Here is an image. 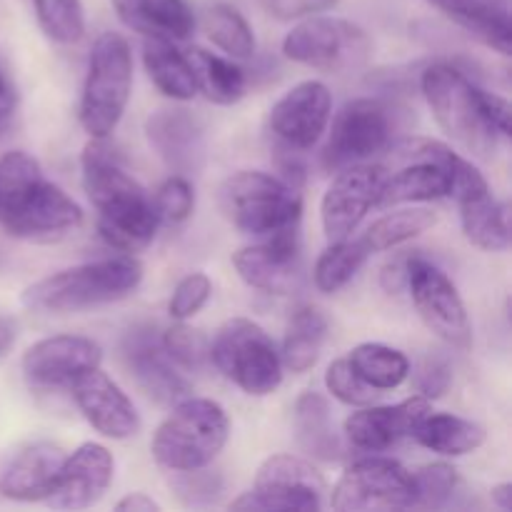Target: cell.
I'll return each mask as SVG.
<instances>
[{
	"instance_id": "1",
	"label": "cell",
	"mask_w": 512,
	"mask_h": 512,
	"mask_svg": "<svg viewBox=\"0 0 512 512\" xmlns=\"http://www.w3.org/2000/svg\"><path fill=\"white\" fill-rule=\"evenodd\" d=\"M83 188L98 210V233L120 253H138L153 243L160 228L153 198L125 170L108 138H90L83 150Z\"/></svg>"
},
{
	"instance_id": "2",
	"label": "cell",
	"mask_w": 512,
	"mask_h": 512,
	"mask_svg": "<svg viewBox=\"0 0 512 512\" xmlns=\"http://www.w3.org/2000/svg\"><path fill=\"white\" fill-rule=\"evenodd\" d=\"M140 280L143 263L133 255H115L38 280L23 293V305L35 313H80L128 298L138 290Z\"/></svg>"
},
{
	"instance_id": "3",
	"label": "cell",
	"mask_w": 512,
	"mask_h": 512,
	"mask_svg": "<svg viewBox=\"0 0 512 512\" xmlns=\"http://www.w3.org/2000/svg\"><path fill=\"white\" fill-rule=\"evenodd\" d=\"M420 90L450 140L475 158H493L500 138L485 113L483 88L450 63H433L420 73Z\"/></svg>"
},
{
	"instance_id": "4",
	"label": "cell",
	"mask_w": 512,
	"mask_h": 512,
	"mask_svg": "<svg viewBox=\"0 0 512 512\" xmlns=\"http://www.w3.org/2000/svg\"><path fill=\"white\" fill-rule=\"evenodd\" d=\"M230 438L228 413L220 403L193 398L175 403L150 443L155 463L170 473L205 468L223 453Z\"/></svg>"
},
{
	"instance_id": "5",
	"label": "cell",
	"mask_w": 512,
	"mask_h": 512,
	"mask_svg": "<svg viewBox=\"0 0 512 512\" xmlns=\"http://www.w3.org/2000/svg\"><path fill=\"white\" fill-rule=\"evenodd\" d=\"M133 93V53L120 33L98 35L88 55L78 118L90 138H110Z\"/></svg>"
},
{
	"instance_id": "6",
	"label": "cell",
	"mask_w": 512,
	"mask_h": 512,
	"mask_svg": "<svg viewBox=\"0 0 512 512\" xmlns=\"http://www.w3.org/2000/svg\"><path fill=\"white\" fill-rule=\"evenodd\" d=\"M220 210L230 225L253 238L300 225L303 198L298 188L263 170H240L220 185Z\"/></svg>"
},
{
	"instance_id": "7",
	"label": "cell",
	"mask_w": 512,
	"mask_h": 512,
	"mask_svg": "<svg viewBox=\"0 0 512 512\" xmlns=\"http://www.w3.org/2000/svg\"><path fill=\"white\" fill-rule=\"evenodd\" d=\"M210 363L225 380L253 398L275 393L283 383V360L273 338L248 318H233L215 333Z\"/></svg>"
},
{
	"instance_id": "8",
	"label": "cell",
	"mask_w": 512,
	"mask_h": 512,
	"mask_svg": "<svg viewBox=\"0 0 512 512\" xmlns=\"http://www.w3.org/2000/svg\"><path fill=\"white\" fill-rule=\"evenodd\" d=\"M393 153V160L400 165L393 170L385 168L378 205L430 203L448 198L458 163V153H453V148L438 140L413 138L400 143Z\"/></svg>"
},
{
	"instance_id": "9",
	"label": "cell",
	"mask_w": 512,
	"mask_h": 512,
	"mask_svg": "<svg viewBox=\"0 0 512 512\" xmlns=\"http://www.w3.org/2000/svg\"><path fill=\"white\" fill-rule=\"evenodd\" d=\"M395 130V113L380 98L348 100L335 113L333 128L328 133L320 165L328 173L368 163L373 155L383 153L390 145Z\"/></svg>"
},
{
	"instance_id": "10",
	"label": "cell",
	"mask_w": 512,
	"mask_h": 512,
	"mask_svg": "<svg viewBox=\"0 0 512 512\" xmlns=\"http://www.w3.org/2000/svg\"><path fill=\"white\" fill-rule=\"evenodd\" d=\"M325 480L313 463L298 455H270L255 475L250 493L230 503L233 510L315 512L323 508Z\"/></svg>"
},
{
	"instance_id": "11",
	"label": "cell",
	"mask_w": 512,
	"mask_h": 512,
	"mask_svg": "<svg viewBox=\"0 0 512 512\" xmlns=\"http://www.w3.org/2000/svg\"><path fill=\"white\" fill-rule=\"evenodd\" d=\"M285 58L328 73L358 68L370 55V38L360 25L328 15L303 18L283 40Z\"/></svg>"
},
{
	"instance_id": "12",
	"label": "cell",
	"mask_w": 512,
	"mask_h": 512,
	"mask_svg": "<svg viewBox=\"0 0 512 512\" xmlns=\"http://www.w3.org/2000/svg\"><path fill=\"white\" fill-rule=\"evenodd\" d=\"M330 505L338 512L415 508L413 473L380 453L360 458L340 475Z\"/></svg>"
},
{
	"instance_id": "13",
	"label": "cell",
	"mask_w": 512,
	"mask_h": 512,
	"mask_svg": "<svg viewBox=\"0 0 512 512\" xmlns=\"http://www.w3.org/2000/svg\"><path fill=\"white\" fill-rule=\"evenodd\" d=\"M83 225L80 205L55 183L38 175L0 210V228L20 240H50Z\"/></svg>"
},
{
	"instance_id": "14",
	"label": "cell",
	"mask_w": 512,
	"mask_h": 512,
	"mask_svg": "<svg viewBox=\"0 0 512 512\" xmlns=\"http://www.w3.org/2000/svg\"><path fill=\"white\" fill-rule=\"evenodd\" d=\"M420 320L428 325L430 333L438 335L450 348L468 350L473 345V325L468 308L460 298L453 280L423 253H415L410 260L408 288Z\"/></svg>"
},
{
	"instance_id": "15",
	"label": "cell",
	"mask_w": 512,
	"mask_h": 512,
	"mask_svg": "<svg viewBox=\"0 0 512 512\" xmlns=\"http://www.w3.org/2000/svg\"><path fill=\"white\" fill-rule=\"evenodd\" d=\"M450 195L458 203L465 238L475 248L485 250V253H505L510 248L508 205L495 198L485 175L460 155L455 163Z\"/></svg>"
},
{
	"instance_id": "16",
	"label": "cell",
	"mask_w": 512,
	"mask_h": 512,
	"mask_svg": "<svg viewBox=\"0 0 512 512\" xmlns=\"http://www.w3.org/2000/svg\"><path fill=\"white\" fill-rule=\"evenodd\" d=\"M330 118H333V93L328 85L323 80H303L270 108L268 125L280 148L305 153L328 133Z\"/></svg>"
},
{
	"instance_id": "17",
	"label": "cell",
	"mask_w": 512,
	"mask_h": 512,
	"mask_svg": "<svg viewBox=\"0 0 512 512\" xmlns=\"http://www.w3.org/2000/svg\"><path fill=\"white\" fill-rule=\"evenodd\" d=\"M385 165L358 163L338 170L320 203V223L328 243L353 238L365 215L378 208Z\"/></svg>"
},
{
	"instance_id": "18",
	"label": "cell",
	"mask_w": 512,
	"mask_h": 512,
	"mask_svg": "<svg viewBox=\"0 0 512 512\" xmlns=\"http://www.w3.org/2000/svg\"><path fill=\"white\" fill-rule=\"evenodd\" d=\"M103 350L85 335H50L23 353V378L35 390L70 388L88 370L100 368Z\"/></svg>"
},
{
	"instance_id": "19",
	"label": "cell",
	"mask_w": 512,
	"mask_h": 512,
	"mask_svg": "<svg viewBox=\"0 0 512 512\" xmlns=\"http://www.w3.org/2000/svg\"><path fill=\"white\" fill-rule=\"evenodd\" d=\"M245 285L268 295H288L300 280V225L278 230L233 255Z\"/></svg>"
},
{
	"instance_id": "20",
	"label": "cell",
	"mask_w": 512,
	"mask_h": 512,
	"mask_svg": "<svg viewBox=\"0 0 512 512\" xmlns=\"http://www.w3.org/2000/svg\"><path fill=\"white\" fill-rule=\"evenodd\" d=\"M125 368L130 370L138 388L153 403L173 408L190 395V383L178 373V365L165 355L160 338L150 325H135L120 343Z\"/></svg>"
},
{
	"instance_id": "21",
	"label": "cell",
	"mask_w": 512,
	"mask_h": 512,
	"mask_svg": "<svg viewBox=\"0 0 512 512\" xmlns=\"http://www.w3.org/2000/svg\"><path fill=\"white\" fill-rule=\"evenodd\" d=\"M113 475V453L100 443H83L78 450L65 455L58 478L43 503L55 510L93 508L113 485Z\"/></svg>"
},
{
	"instance_id": "22",
	"label": "cell",
	"mask_w": 512,
	"mask_h": 512,
	"mask_svg": "<svg viewBox=\"0 0 512 512\" xmlns=\"http://www.w3.org/2000/svg\"><path fill=\"white\" fill-rule=\"evenodd\" d=\"M68 390L73 393L80 415L103 438L128 440L140 433V415L135 410L133 400L100 368L80 375Z\"/></svg>"
},
{
	"instance_id": "23",
	"label": "cell",
	"mask_w": 512,
	"mask_h": 512,
	"mask_svg": "<svg viewBox=\"0 0 512 512\" xmlns=\"http://www.w3.org/2000/svg\"><path fill=\"white\" fill-rule=\"evenodd\" d=\"M430 410L433 403L420 395L398 405H365L345 420V438L360 453H388L405 438H413V430Z\"/></svg>"
},
{
	"instance_id": "24",
	"label": "cell",
	"mask_w": 512,
	"mask_h": 512,
	"mask_svg": "<svg viewBox=\"0 0 512 512\" xmlns=\"http://www.w3.org/2000/svg\"><path fill=\"white\" fill-rule=\"evenodd\" d=\"M145 138L175 175L198 173L205 163V128L188 110H158L145 120Z\"/></svg>"
},
{
	"instance_id": "25",
	"label": "cell",
	"mask_w": 512,
	"mask_h": 512,
	"mask_svg": "<svg viewBox=\"0 0 512 512\" xmlns=\"http://www.w3.org/2000/svg\"><path fill=\"white\" fill-rule=\"evenodd\" d=\"M60 445L40 440L20 450L0 473V498L13 503H40L48 498L65 460Z\"/></svg>"
},
{
	"instance_id": "26",
	"label": "cell",
	"mask_w": 512,
	"mask_h": 512,
	"mask_svg": "<svg viewBox=\"0 0 512 512\" xmlns=\"http://www.w3.org/2000/svg\"><path fill=\"white\" fill-rule=\"evenodd\" d=\"M125 28L143 38L188 40L195 30V15L188 0H110Z\"/></svg>"
},
{
	"instance_id": "27",
	"label": "cell",
	"mask_w": 512,
	"mask_h": 512,
	"mask_svg": "<svg viewBox=\"0 0 512 512\" xmlns=\"http://www.w3.org/2000/svg\"><path fill=\"white\" fill-rule=\"evenodd\" d=\"M453 20L458 28L493 48L495 53H512V15L508 0H425Z\"/></svg>"
},
{
	"instance_id": "28",
	"label": "cell",
	"mask_w": 512,
	"mask_h": 512,
	"mask_svg": "<svg viewBox=\"0 0 512 512\" xmlns=\"http://www.w3.org/2000/svg\"><path fill=\"white\" fill-rule=\"evenodd\" d=\"M293 430L300 450L310 455V458L333 463L343 453L340 435L335 433L333 410H330L328 398L323 393L308 390V393H303L295 400Z\"/></svg>"
},
{
	"instance_id": "29",
	"label": "cell",
	"mask_w": 512,
	"mask_h": 512,
	"mask_svg": "<svg viewBox=\"0 0 512 512\" xmlns=\"http://www.w3.org/2000/svg\"><path fill=\"white\" fill-rule=\"evenodd\" d=\"M413 440L443 458H463V455L475 453L485 443V428L475 420L460 418V415L430 410L413 430Z\"/></svg>"
},
{
	"instance_id": "30",
	"label": "cell",
	"mask_w": 512,
	"mask_h": 512,
	"mask_svg": "<svg viewBox=\"0 0 512 512\" xmlns=\"http://www.w3.org/2000/svg\"><path fill=\"white\" fill-rule=\"evenodd\" d=\"M143 65L148 78L153 80V85L165 98L185 103V100H193L198 95L188 55L175 48V43H170V40L145 38Z\"/></svg>"
},
{
	"instance_id": "31",
	"label": "cell",
	"mask_w": 512,
	"mask_h": 512,
	"mask_svg": "<svg viewBox=\"0 0 512 512\" xmlns=\"http://www.w3.org/2000/svg\"><path fill=\"white\" fill-rule=\"evenodd\" d=\"M328 338V318L315 305H300L285 325L280 360L290 373H308Z\"/></svg>"
},
{
	"instance_id": "32",
	"label": "cell",
	"mask_w": 512,
	"mask_h": 512,
	"mask_svg": "<svg viewBox=\"0 0 512 512\" xmlns=\"http://www.w3.org/2000/svg\"><path fill=\"white\" fill-rule=\"evenodd\" d=\"M185 55L193 68L198 93H203L210 103L233 105L243 98L248 78L233 58H223V55H215L203 48H193Z\"/></svg>"
},
{
	"instance_id": "33",
	"label": "cell",
	"mask_w": 512,
	"mask_h": 512,
	"mask_svg": "<svg viewBox=\"0 0 512 512\" xmlns=\"http://www.w3.org/2000/svg\"><path fill=\"white\" fill-rule=\"evenodd\" d=\"M348 363L375 390H395L410 378L408 355L383 343L355 345L348 355Z\"/></svg>"
},
{
	"instance_id": "34",
	"label": "cell",
	"mask_w": 512,
	"mask_h": 512,
	"mask_svg": "<svg viewBox=\"0 0 512 512\" xmlns=\"http://www.w3.org/2000/svg\"><path fill=\"white\" fill-rule=\"evenodd\" d=\"M370 250L363 238H345L338 243H330L315 260L313 280L320 293H338L340 288L350 283L358 275V270L368 263Z\"/></svg>"
},
{
	"instance_id": "35",
	"label": "cell",
	"mask_w": 512,
	"mask_h": 512,
	"mask_svg": "<svg viewBox=\"0 0 512 512\" xmlns=\"http://www.w3.org/2000/svg\"><path fill=\"white\" fill-rule=\"evenodd\" d=\"M435 223H438V215L433 210L400 208L375 220L368 233L363 235V240L370 253H385V250H393L398 245L408 243V240L418 238L425 230L433 228Z\"/></svg>"
},
{
	"instance_id": "36",
	"label": "cell",
	"mask_w": 512,
	"mask_h": 512,
	"mask_svg": "<svg viewBox=\"0 0 512 512\" xmlns=\"http://www.w3.org/2000/svg\"><path fill=\"white\" fill-rule=\"evenodd\" d=\"M205 33L233 60H248L255 53V35L248 18L235 5L215 3L205 13Z\"/></svg>"
},
{
	"instance_id": "37",
	"label": "cell",
	"mask_w": 512,
	"mask_h": 512,
	"mask_svg": "<svg viewBox=\"0 0 512 512\" xmlns=\"http://www.w3.org/2000/svg\"><path fill=\"white\" fill-rule=\"evenodd\" d=\"M40 30L53 43L73 45L85 33V10L80 0H30Z\"/></svg>"
},
{
	"instance_id": "38",
	"label": "cell",
	"mask_w": 512,
	"mask_h": 512,
	"mask_svg": "<svg viewBox=\"0 0 512 512\" xmlns=\"http://www.w3.org/2000/svg\"><path fill=\"white\" fill-rule=\"evenodd\" d=\"M415 508L443 510L453 503L460 490L458 470L450 463H428L413 473Z\"/></svg>"
},
{
	"instance_id": "39",
	"label": "cell",
	"mask_w": 512,
	"mask_h": 512,
	"mask_svg": "<svg viewBox=\"0 0 512 512\" xmlns=\"http://www.w3.org/2000/svg\"><path fill=\"white\" fill-rule=\"evenodd\" d=\"M165 355L173 360L178 368L185 370H203L210 360V343L200 330H193L185 325V320H178V325L165 330L160 335Z\"/></svg>"
},
{
	"instance_id": "40",
	"label": "cell",
	"mask_w": 512,
	"mask_h": 512,
	"mask_svg": "<svg viewBox=\"0 0 512 512\" xmlns=\"http://www.w3.org/2000/svg\"><path fill=\"white\" fill-rule=\"evenodd\" d=\"M325 388L333 395L335 400H340L343 405L350 408H365V405H373L375 398L380 395V390L370 388L363 378L353 370V365L348 363V358H338L328 365L325 370Z\"/></svg>"
},
{
	"instance_id": "41",
	"label": "cell",
	"mask_w": 512,
	"mask_h": 512,
	"mask_svg": "<svg viewBox=\"0 0 512 512\" xmlns=\"http://www.w3.org/2000/svg\"><path fill=\"white\" fill-rule=\"evenodd\" d=\"M153 205L160 223H185L195 210V190L190 185L188 175H170L168 180H163L160 188L155 190Z\"/></svg>"
},
{
	"instance_id": "42",
	"label": "cell",
	"mask_w": 512,
	"mask_h": 512,
	"mask_svg": "<svg viewBox=\"0 0 512 512\" xmlns=\"http://www.w3.org/2000/svg\"><path fill=\"white\" fill-rule=\"evenodd\" d=\"M173 490L183 505H190V508H205V505L218 503V498L225 490V480L223 475L215 473V470H208V465H205V468L175 473Z\"/></svg>"
},
{
	"instance_id": "43",
	"label": "cell",
	"mask_w": 512,
	"mask_h": 512,
	"mask_svg": "<svg viewBox=\"0 0 512 512\" xmlns=\"http://www.w3.org/2000/svg\"><path fill=\"white\" fill-rule=\"evenodd\" d=\"M213 295V280L205 273H190L175 285L170 295L168 313L173 320H190L205 308V303Z\"/></svg>"
},
{
	"instance_id": "44",
	"label": "cell",
	"mask_w": 512,
	"mask_h": 512,
	"mask_svg": "<svg viewBox=\"0 0 512 512\" xmlns=\"http://www.w3.org/2000/svg\"><path fill=\"white\" fill-rule=\"evenodd\" d=\"M38 175H43L40 163L25 150H10V153L0 155V210L23 185H28Z\"/></svg>"
},
{
	"instance_id": "45",
	"label": "cell",
	"mask_w": 512,
	"mask_h": 512,
	"mask_svg": "<svg viewBox=\"0 0 512 512\" xmlns=\"http://www.w3.org/2000/svg\"><path fill=\"white\" fill-rule=\"evenodd\" d=\"M413 385L420 398L433 403V400L443 398L450 385H453V365L440 353L425 355L418 363V368H415Z\"/></svg>"
},
{
	"instance_id": "46",
	"label": "cell",
	"mask_w": 512,
	"mask_h": 512,
	"mask_svg": "<svg viewBox=\"0 0 512 512\" xmlns=\"http://www.w3.org/2000/svg\"><path fill=\"white\" fill-rule=\"evenodd\" d=\"M263 5L273 18L290 23V20H303L310 15L325 13V10L338 5V0H263Z\"/></svg>"
},
{
	"instance_id": "47",
	"label": "cell",
	"mask_w": 512,
	"mask_h": 512,
	"mask_svg": "<svg viewBox=\"0 0 512 512\" xmlns=\"http://www.w3.org/2000/svg\"><path fill=\"white\" fill-rule=\"evenodd\" d=\"M415 250H405V253L393 255L388 263L380 270V285L385 293L400 295L408 288V273H410V260H413Z\"/></svg>"
},
{
	"instance_id": "48",
	"label": "cell",
	"mask_w": 512,
	"mask_h": 512,
	"mask_svg": "<svg viewBox=\"0 0 512 512\" xmlns=\"http://www.w3.org/2000/svg\"><path fill=\"white\" fill-rule=\"evenodd\" d=\"M483 103L485 113H488L490 123H493L495 133L503 140L510 138V103L498 93H490V90H483Z\"/></svg>"
},
{
	"instance_id": "49",
	"label": "cell",
	"mask_w": 512,
	"mask_h": 512,
	"mask_svg": "<svg viewBox=\"0 0 512 512\" xmlns=\"http://www.w3.org/2000/svg\"><path fill=\"white\" fill-rule=\"evenodd\" d=\"M15 108H18V93H15L13 80L8 78L5 70H0V133L10 125L13 120Z\"/></svg>"
},
{
	"instance_id": "50",
	"label": "cell",
	"mask_w": 512,
	"mask_h": 512,
	"mask_svg": "<svg viewBox=\"0 0 512 512\" xmlns=\"http://www.w3.org/2000/svg\"><path fill=\"white\" fill-rule=\"evenodd\" d=\"M115 510L118 512H155V510H160V505L145 493H130V495H125L123 500H118V503H115Z\"/></svg>"
},
{
	"instance_id": "51",
	"label": "cell",
	"mask_w": 512,
	"mask_h": 512,
	"mask_svg": "<svg viewBox=\"0 0 512 512\" xmlns=\"http://www.w3.org/2000/svg\"><path fill=\"white\" fill-rule=\"evenodd\" d=\"M15 343V323L5 315H0V355L8 353Z\"/></svg>"
},
{
	"instance_id": "52",
	"label": "cell",
	"mask_w": 512,
	"mask_h": 512,
	"mask_svg": "<svg viewBox=\"0 0 512 512\" xmlns=\"http://www.w3.org/2000/svg\"><path fill=\"white\" fill-rule=\"evenodd\" d=\"M490 500H493V505H498L500 510L508 512L512 508V485L510 483L495 485V488L490 490Z\"/></svg>"
}]
</instances>
